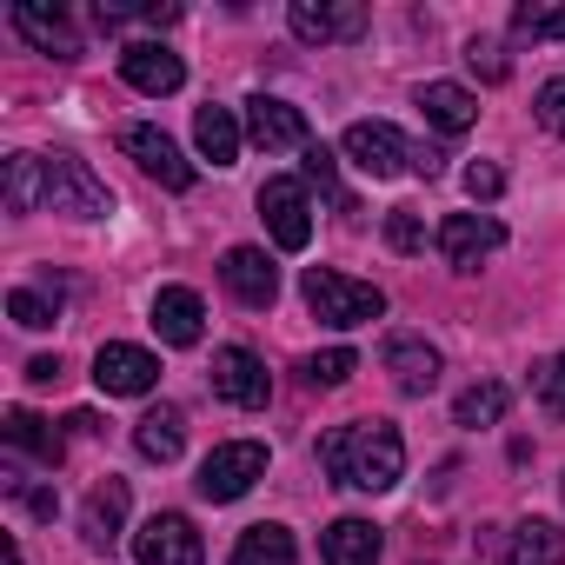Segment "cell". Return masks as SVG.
<instances>
[{
  "instance_id": "obj_1",
  "label": "cell",
  "mask_w": 565,
  "mask_h": 565,
  "mask_svg": "<svg viewBox=\"0 0 565 565\" xmlns=\"http://www.w3.org/2000/svg\"><path fill=\"white\" fill-rule=\"evenodd\" d=\"M320 466L333 486H353V492H393L399 472H406V439L393 419H353V426H333L320 433Z\"/></svg>"
},
{
  "instance_id": "obj_2",
  "label": "cell",
  "mask_w": 565,
  "mask_h": 565,
  "mask_svg": "<svg viewBox=\"0 0 565 565\" xmlns=\"http://www.w3.org/2000/svg\"><path fill=\"white\" fill-rule=\"evenodd\" d=\"M300 294H307L313 320H327V327H340V333L386 313V294H380V287H366V279H347V273H333V266H307Z\"/></svg>"
},
{
  "instance_id": "obj_3",
  "label": "cell",
  "mask_w": 565,
  "mask_h": 565,
  "mask_svg": "<svg viewBox=\"0 0 565 565\" xmlns=\"http://www.w3.org/2000/svg\"><path fill=\"white\" fill-rule=\"evenodd\" d=\"M266 479V446L259 439H226V446H213L206 459H200V499H213V505H233V499H246L253 486Z\"/></svg>"
},
{
  "instance_id": "obj_4",
  "label": "cell",
  "mask_w": 565,
  "mask_h": 565,
  "mask_svg": "<svg viewBox=\"0 0 565 565\" xmlns=\"http://www.w3.org/2000/svg\"><path fill=\"white\" fill-rule=\"evenodd\" d=\"M259 220H266V233H273L279 253H307V246H313V200H307V180L273 173V180L259 186Z\"/></svg>"
},
{
  "instance_id": "obj_5",
  "label": "cell",
  "mask_w": 565,
  "mask_h": 565,
  "mask_svg": "<svg viewBox=\"0 0 565 565\" xmlns=\"http://www.w3.org/2000/svg\"><path fill=\"white\" fill-rule=\"evenodd\" d=\"M340 153H347L366 180H399V173H413V160H419V147H413L399 127H386V120H353L347 140H340Z\"/></svg>"
},
{
  "instance_id": "obj_6",
  "label": "cell",
  "mask_w": 565,
  "mask_h": 565,
  "mask_svg": "<svg viewBox=\"0 0 565 565\" xmlns=\"http://www.w3.org/2000/svg\"><path fill=\"white\" fill-rule=\"evenodd\" d=\"M47 206L67 213V220H100V213H114V193H107V180L87 160L47 153Z\"/></svg>"
},
{
  "instance_id": "obj_7",
  "label": "cell",
  "mask_w": 565,
  "mask_h": 565,
  "mask_svg": "<svg viewBox=\"0 0 565 565\" xmlns=\"http://www.w3.org/2000/svg\"><path fill=\"white\" fill-rule=\"evenodd\" d=\"M94 386H100L107 399H140V393H153V386H160V360H153L147 347L107 340V347L94 353Z\"/></svg>"
},
{
  "instance_id": "obj_8",
  "label": "cell",
  "mask_w": 565,
  "mask_h": 565,
  "mask_svg": "<svg viewBox=\"0 0 565 565\" xmlns=\"http://www.w3.org/2000/svg\"><path fill=\"white\" fill-rule=\"evenodd\" d=\"M287 28L307 47H333V41H360L366 34V8H360V0H294Z\"/></svg>"
},
{
  "instance_id": "obj_9",
  "label": "cell",
  "mask_w": 565,
  "mask_h": 565,
  "mask_svg": "<svg viewBox=\"0 0 565 565\" xmlns=\"http://www.w3.org/2000/svg\"><path fill=\"white\" fill-rule=\"evenodd\" d=\"M213 393H220L226 406H239V413H259V406L273 399V373H266L259 353L220 347V353H213Z\"/></svg>"
},
{
  "instance_id": "obj_10",
  "label": "cell",
  "mask_w": 565,
  "mask_h": 565,
  "mask_svg": "<svg viewBox=\"0 0 565 565\" xmlns=\"http://www.w3.org/2000/svg\"><path fill=\"white\" fill-rule=\"evenodd\" d=\"M134 558H140V565H200L206 545H200V532H193L186 512H153V519L134 532Z\"/></svg>"
},
{
  "instance_id": "obj_11",
  "label": "cell",
  "mask_w": 565,
  "mask_h": 565,
  "mask_svg": "<svg viewBox=\"0 0 565 565\" xmlns=\"http://www.w3.org/2000/svg\"><path fill=\"white\" fill-rule=\"evenodd\" d=\"M120 153H127L147 180H160L167 193H186V186H193V160H186L160 127H127V134H120Z\"/></svg>"
},
{
  "instance_id": "obj_12",
  "label": "cell",
  "mask_w": 565,
  "mask_h": 565,
  "mask_svg": "<svg viewBox=\"0 0 565 565\" xmlns=\"http://www.w3.org/2000/svg\"><path fill=\"white\" fill-rule=\"evenodd\" d=\"M499 246H505V226L492 213H452V220H439V253H446L452 273H479V259L499 253Z\"/></svg>"
},
{
  "instance_id": "obj_13",
  "label": "cell",
  "mask_w": 565,
  "mask_h": 565,
  "mask_svg": "<svg viewBox=\"0 0 565 565\" xmlns=\"http://www.w3.org/2000/svg\"><path fill=\"white\" fill-rule=\"evenodd\" d=\"M120 81L134 87V94H180V81H186V67H180V54L173 47H160V41H127L120 47Z\"/></svg>"
},
{
  "instance_id": "obj_14",
  "label": "cell",
  "mask_w": 565,
  "mask_h": 565,
  "mask_svg": "<svg viewBox=\"0 0 565 565\" xmlns=\"http://www.w3.org/2000/svg\"><path fill=\"white\" fill-rule=\"evenodd\" d=\"M246 140L266 153H294V147H307V114L273 100V94H253L246 100Z\"/></svg>"
},
{
  "instance_id": "obj_15",
  "label": "cell",
  "mask_w": 565,
  "mask_h": 565,
  "mask_svg": "<svg viewBox=\"0 0 565 565\" xmlns=\"http://www.w3.org/2000/svg\"><path fill=\"white\" fill-rule=\"evenodd\" d=\"M127 505H134V492H127V479H114V472L87 492V505H81V539H87V552H114V545H120Z\"/></svg>"
},
{
  "instance_id": "obj_16",
  "label": "cell",
  "mask_w": 565,
  "mask_h": 565,
  "mask_svg": "<svg viewBox=\"0 0 565 565\" xmlns=\"http://www.w3.org/2000/svg\"><path fill=\"white\" fill-rule=\"evenodd\" d=\"M380 366L393 373L399 393H433V386H439V347L419 340V333H393V340L380 347Z\"/></svg>"
},
{
  "instance_id": "obj_17",
  "label": "cell",
  "mask_w": 565,
  "mask_h": 565,
  "mask_svg": "<svg viewBox=\"0 0 565 565\" xmlns=\"http://www.w3.org/2000/svg\"><path fill=\"white\" fill-rule=\"evenodd\" d=\"M220 279H226V294H233L239 307H273V300H279V273H273V259H266L259 246H233V253L220 259Z\"/></svg>"
},
{
  "instance_id": "obj_18",
  "label": "cell",
  "mask_w": 565,
  "mask_h": 565,
  "mask_svg": "<svg viewBox=\"0 0 565 565\" xmlns=\"http://www.w3.org/2000/svg\"><path fill=\"white\" fill-rule=\"evenodd\" d=\"M8 21H14V34H21L28 47H41V54H54V61H74V54H81V34H74V21H67L61 8H34V0H21Z\"/></svg>"
},
{
  "instance_id": "obj_19",
  "label": "cell",
  "mask_w": 565,
  "mask_h": 565,
  "mask_svg": "<svg viewBox=\"0 0 565 565\" xmlns=\"http://www.w3.org/2000/svg\"><path fill=\"white\" fill-rule=\"evenodd\" d=\"M153 333H160L167 347H200V333H206L200 294H193V287H160V294H153Z\"/></svg>"
},
{
  "instance_id": "obj_20",
  "label": "cell",
  "mask_w": 565,
  "mask_h": 565,
  "mask_svg": "<svg viewBox=\"0 0 565 565\" xmlns=\"http://www.w3.org/2000/svg\"><path fill=\"white\" fill-rule=\"evenodd\" d=\"M380 525L373 519H333L327 532H320V558L327 565H380Z\"/></svg>"
},
{
  "instance_id": "obj_21",
  "label": "cell",
  "mask_w": 565,
  "mask_h": 565,
  "mask_svg": "<svg viewBox=\"0 0 565 565\" xmlns=\"http://www.w3.org/2000/svg\"><path fill=\"white\" fill-rule=\"evenodd\" d=\"M419 114H426L439 134H466V127L479 120V94L459 87V81H426V87H419Z\"/></svg>"
},
{
  "instance_id": "obj_22",
  "label": "cell",
  "mask_w": 565,
  "mask_h": 565,
  "mask_svg": "<svg viewBox=\"0 0 565 565\" xmlns=\"http://www.w3.org/2000/svg\"><path fill=\"white\" fill-rule=\"evenodd\" d=\"M505 565H565V532L552 519H519L505 539Z\"/></svg>"
},
{
  "instance_id": "obj_23",
  "label": "cell",
  "mask_w": 565,
  "mask_h": 565,
  "mask_svg": "<svg viewBox=\"0 0 565 565\" xmlns=\"http://www.w3.org/2000/svg\"><path fill=\"white\" fill-rule=\"evenodd\" d=\"M134 446H140V459L173 466V459H180V446H186V419H180V406H153V413L134 426Z\"/></svg>"
},
{
  "instance_id": "obj_24",
  "label": "cell",
  "mask_w": 565,
  "mask_h": 565,
  "mask_svg": "<svg viewBox=\"0 0 565 565\" xmlns=\"http://www.w3.org/2000/svg\"><path fill=\"white\" fill-rule=\"evenodd\" d=\"M294 558H300L294 532L266 519V525H246V532H239V545H233V558H226V565H294Z\"/></svg>"
},
{
  "instance_id": "obj_25",
  "label": "cell",
  "mask_w": 565,
  "mask_h": 565,
  "mask_svg": "<svg viewBox=\"0 0 565 565\" xmlns=\"http://www.w3.org/2000/svg\"><path fill=\"white\" fill-rule=\"evenodd\" d=\"M193 140H200V153L213 167H233L239 160V114L233 107H200L193 114Z\"/></svg>"
},
{
  "instance_id": "obj_26",
  "label": "cell",
  "mask_w": 565,
  "mask_h": 565,
  "mask_svg": "<svg viewBox=\"0 0 565 565\" xmlns=\"http://www.w3.org/2000/svg\"><path fill=\"white\" fill-rule=\"evenodd\" d=\"M0 433H8V446L14 452H34L41 466H61V433L41 419V413H28V406H14L8 419H0Z\"/></svg>"
},
{
  "instance_id": "obj_27",
  "label": "cell",
  "mask_w": 565,
  "mask_h": 565,
  "mask_svg": "<svg viewBox=\"0 0 565 565\" xmlns=\"http://www.w3.org/2000/svg\"><path fill=\"white\" fill-rule=\"evenodd\" d=\"M41 206H47V160L8 153V213H41Z\"/></svg>"
},
{
  "instance_id": "obj_28",
  "label": "cell",
  "mask_w": 565,
  "mask_h": 565,
  "mask_svg": "<svg viewBox=\"0 0 565 565\" xmlns=\"http://www.w3.org/2000/svg\"><path fill=\"white\" fill-rule=\"evenodd\" d=\"M505 406H512V386L479 380V386H466V393H459L452 419H459V426H499V419H505Z\"/></svg>"
},
{
  "instance_id": "obj_29",
  "label": "cell",
  "mask_w": 565,
  "mask_h": 565,
  "mask_svg": "<svg viewBox=\"0 0 565 565\" xmlns=\"http://www.w3.org/2000/svg\"><path fill=\"white\" fill-rule=\"evenodd\" d=\"M512 34L519 41H565V0H525V8H512Z\"/></svg>"
},
{
  "instance_id": "obj_30",
  "label": "cell",
  "mask_w": 565,
  "mask_h": 565,
  "mask_svg": "<svg viewBox=\"0 0 565 565\" xmlns=\"http://www.w3.org/2000/svg\"><path fill=\"white\" fill-rule=\"evenodd\" d=\"M8 313H14V327L41 333V327H54V320H61V294H41V287H14V294H8Z\"/></svg>"
},
{
  "instance_id": "obj_31",
  "label": "cell",
  "mask_w": 565,
  "mask_h": 565,
  "mask_svg": "<svg viewBox=\"0 0 565 565\" xmlns=\"http://www.w3.org/2000/svg\"><path fill=\"white\" fill-rule=\"evenodd\" d=\"M307 180L340 206V213H353V200H347V186H340V153L333 147H320V140H307Z\"/></svg>"
},
{
  "instance_id": "obj_32",
  "label": "cell",
  "mask_w": 565,
  "mask_h": 565,
  "mask_svg": "<svg viewBox=\"0 0 565 565\" xmlns=\"http://www.w3.org/2000/svg\"><path fill=\"white\" fill-rule=\"evenodd\" d=\"M353 366H360V353H353V347H327V353H313V360H307V380H313V386H347V380H353Z\"/></svg>"
},
{
  "instance_id": "obj_33",
  "label": "cell",
  "mask_w": 565,
  "mask_h": 565,
  "mask_svg": "<svg viewBox=\"0 0 565 565\" xmlns=\"http://www.w3.org/2000/svg\"><path fill=\"white\" fill-rule=\"evenodd\" d=\"M532 393H539V406H545L552 419H565V353H552V360L532 373Z\"/></svg>"
},
{
  "instance_id": "obj_34",
  "label": "cell",
  "mask_w": 565,
  "mask_h": 565,
  "mask_svg": "<svg viewBox=\"0 0 565 565\" xmlns=\"http://www.w3.org/2000/svg\"><path fill=\"white\" fill-rule=\"evenodd\" d=\"M466 67H472L479 81H505V47H499L492 34H472V41H466Z\"/></svg>"
},
{
  "instance_id": "obj_35",
  "label": "cell",
  "mask_w": 565,
  "mask_h": 565,
  "mask_svg": "<svg viewBox=\"0 0 565 565\" xmlns=\"http://www.w3.org/2000/svg\"><path fill=\"white\" fill-rule=\"evenodd\" d=\"M8 492H14L34 519H54V505H61V499H54V486H34V479H28V472H14V466H8Z\"/></svg>"
},
{
  "instance_id": "obj_36",
  "label": "cell",
  "mask_w": 565,
  "mask_h": 565,
  "mask_svg": "<svg viewBox=\"0 0 565 565\" xmlns=\"http://www.w3.org/2000/svg\"><path fill=\"white\" fill-rule=\"evenodd\" d=\"M539 127L565 140V81H545L539 87Z\"/></svg>"
},
{
  "instance_id": "obj_37",
  "label": "cell",
  "mask_w": 565,
  "mask_h": 565,
  "mask_svg": "<svg viewBox=\"0 0 565 565\" xmlns=\"http://www.w3.org/2000/svg\"><path fill=\"white\" fill-rule=\"evenodd\" d=\"M466 193H472V200H499V193H505V173H499L492 160H472V167H466Z\"/></svg>"
},
{
  "instance_id": "obj_38",
  "label": "cell",
  "mask_w": 565,
  "mask_h": 565,
  "mask_svg": "<svg viewBox=\"0 0 565 565\" xmlns=\"http://www.w3.org/2000/svg\"><path fill=\"white\" fill-rule=\"evenodd\" d=\"M386 239H393L399 253H419V246H426V233H419V213H406V206H399V213H386Z\"/></svg>"
},
{
  "instance_id": "obj_39",
  "label": "cell",
  "mask_w": 565,
  "mask_h": 565,
  "mask_svg": "<svg viewBox=\"0 0 565 565\" xmlns=\"http://www.w3.org/2000/svg\"><path fill=\"white\" fill-rule=\"evenodd\" d=\"M28 380H34V386H54V380H61V360H34Z\"/></svg>"
}]
</instances>
